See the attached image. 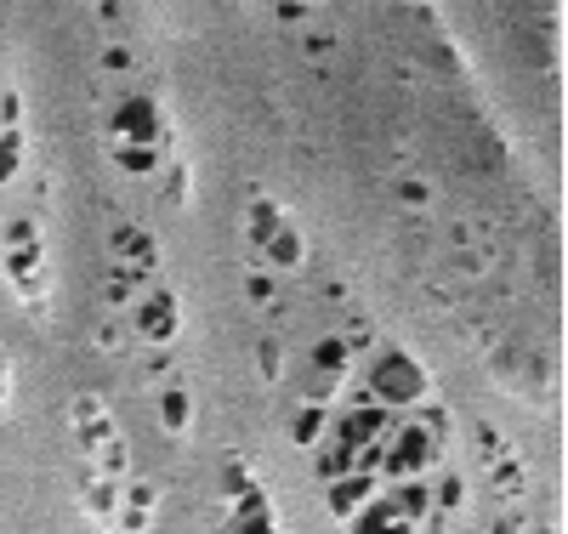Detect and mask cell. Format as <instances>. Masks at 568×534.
Segmentation results:
<instances>
[{"label":"cell","mask_w":568,"mask_h":534,"mask_svg":"<svg viewBox=\"0 0 568 534\" xmlns=\"http://www.w3.org/2000/svg\"><path fill=\"white\" fill-rule=\"evenodd\" d=\"M267 256H273V262H296V233L290 228H279V233H267Z\"/></svg>","instance_id":"obj_4"},{"label":"cell","mask_w":568,"mask_h":534,"mask_svg":"<svg viewBox=\"0 0 568 534\" xmlns=\"http://www.w3.org/2000/svg\"><path fill=\"white\" fill-rule=\"evenodd\" d=\"M12 154H18V143L6 137V143H0V177H12V165H18V160H12Z\"/></svg>","instance_id":"obj_10"},{"label":"cell","mask_w":568,"mask_h":534,"mask_svg":"<svg viewBox=\"0 0 568 534\" xmlns=\"http://www.w3.org/2000/svg\"><path fill=\"white\" fill-rule=\"evenodd\" d=\"M120 165H125V171H148V165H154V154H148L142 143H131V148H120Z\"/></svg>","instance_id":"obj_6"},{"label":"cell","mask_w":568,"mask_h":534,"mask_svg":"<svg viewBox=\"0 0 568 534\" xmlns=\"http://www.w3.org/2000/svg\"><path fill=\"white\" fill-rule=\"evenodd\" d=\"M103 466H108V472H114V478H120V472H125V449H120V444H108Z\"/></svg>","instance_id":"obj_9"},{"label":"cell","mask_w":568,"mask_h":534,"mask_svg":"<svg viewBox=\"0 0 568 534\" xmlns=\"http://www.w3.org/2000/svg\"><path fill=\"white\" fill-rule=\"evenodd\" d=\"M154 108L148 103H125V120H120V131H131V137H142V148H148V137H154Z\"/></svg>","instance_id":"obj_3"},{"label":"cell","mask_w":568,"mask_h":534,"mask_svg":"<svg viewBox=\"0 0 568 534\" xmlns=\"http://www.w3.org/2000/svg\"><path fill=\"white\" fill-rule=\"evenodd\" d=\"M182 421H188V392L165 387V427H182Z\"/></svg>","instance_id":"obj_5"},{"label":"cell","mask_w":568,"mask_h":534,"mask_svg":"<svg viewBox=\"0 0 568 534\" xmlns=\"http://www.w3.org/2000/svg\"><path fill=\"white\" fill-rule=\"evenodd\" d=\"M375 387L387 392V398H415V392H421V370H415L404 353H381V364H375Z\"/></svg>","instance_id":"obj_1"},{"label":"cell","mask_w":568,"mask_h":534,"mask_svg":"<svg viewBox=\"0 0 568 534\" xmlns=\"http://www.w3.org/2000/svg\"><path fill=\"white\" fill-rule=\"evenodd\" d=\"M319 364H324V370H341V364H347L341 341H324V347H319Z\"/></svg>","instance_id":"obj_8"},{"label":"cell","mask_w":568,"mask_h":534,"mask_svg":"<svg viewBox=\"0 0 568 534\" xmlns=\"http://www.w3.org/2000/svg\"><path fill=\"white\" fill-rule=\"evenodd\" d=\"M319 421H324L319 410H307L302 421H296V438H302V444H313V438H319Z\"/></svg>","instance_id":"obj_7"},{"label":"cell","mask_w":568,"mask_h":534,"mask_svg":"<svg viewBox=\"0 0 568 534\" xmlns=\"http://www.w3.org/2000/svg\"><path fill=\"white\" fill-rule=\"evenodd\" d=\"M137 330L154 336V341H165L171 336V302H165V296H148V307L137 313Z\"/></svg>","instance_id":"obj_2"}]
</instances>
